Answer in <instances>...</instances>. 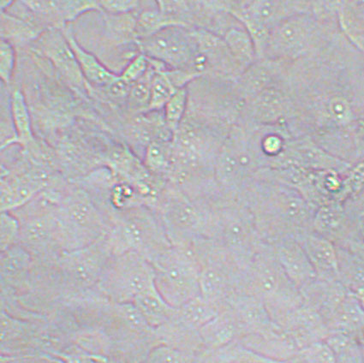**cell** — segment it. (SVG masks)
<instances>
[{"label": "cell", "mask_w": 364, "mask_h": 363, "mask_svg": "<svg viewBox=\"0 0 364 363\" xmlns=\"http://www.w3.org/2000/svg\"><path fill=\"white\" fill-rule=\"evenodd\" d=\"M200 266V296L223 310L240 289L242 266L215 239L191 245Z\"/></svg>", "instance_id": "obj_8"}, {"label": "cell", "mask_w": 364, "mask_h": 363, "mask_svg": "<svg viewBox=\"0 0 364 363\" xmlns=\"http://www.w3.org/2000/svg\"><path fill=\"white\" fill-rule=\"evenodd\" d=\"M296 240L302 246L316 274V278L323 281H338L337 248L331 242L309 231Z\"/></svg>", "instance_id": "obj_27"}, {"label": "cell", "mask_w": 364, "mask_h": 363, "mask_svg": "<svg viewBox=\"0 0 364 363\" xmlns=\"http://www.w3.org/2000/svg\"><path fill=\"white\" fill-rule=\"evenodd\" d=\"M215 203L198 201L167 182L154 210L171 246L190 247L196 241L213 239Z\"/></svg>", "instance_id": "obj_6"}, {"label": "cell", "mask_w": 364, "mask_h": 363, "mask_svg": "<svg viewBox=\"0 0 364 363\" xmlns=\"http://www.w3.org/2000/svg\"><path fill=\"white\" fill-rule=\"evenodd\" d=\"M259 170L249 131L237 123L230 131L215 163V180L221 199L240 200Z\"/></svg>", "instance_id": "obj_10"}, {"label": "cell", "mask_w": 364, "mask_h": 363, "mask_svg": "<svg viewBox=\"0 0 364 363\" xmlns=\"http://www.w3.org/2000/svg\"><path fill=\"white\" fill-rule=\"evenodd\" d=\"M362 203H363V207H364V199L363 200Z\"/></svg>", "instance_id": "obj_56"}, {"label": "cell", "mask_w": 364, "mask_h": 363, "mask_svg": "<svg viewBox=\"0 0 364 363\" xmlns=\"http://www.w3.org/2000/svg\"><path fill=\"white\" fill-rule=\"evenodd\" d=\"M138 51L168 69L193 67L198 54L192 28L171 26L147 38L136 40Z\"/></svg>", "instance_id": "obj_15"}, {"label": "cell", "mask_w": 364, "mask_h": 363, "mask_svg": "<svg viewBox=\"0 0 364 363\" xmlns=\"http://www.w3.org/2000/svg\"><path fill=\"white\" fill-rule=\"evenodd\" d=\"M300 291L304 302L319 313L326 325L350 292L340 281L319 278Z\"/></svg>", "instance_id": "obj_28"}, {"label": "cell", "mask_w": 364, "mask_h": 363, "mask_svg": "<svg viewBox=\"0 0 364 363\" xmlns=\"http://www.w3.org/2000/svg\"><path fill=\"white\" fill-rule=\"evenodd\" d=\"M351 250L364 254V220L360 224L357 240H355V245Z\"/></svg>", "instance_id": "obj_53"}, {"label": "cell", "mask_w": 364, "mask_h": 363, "mask_svg": "<svg viewBox=\"0 0 364 363\" xmlns=\"http://www.w3.org/2000/svg\"><path fill=\"white\" fill-rule=\"evenodd\" d=\"M353 166L326 152L311 136H303L292 137L279 168H299L314 172L334 170L346 173Z\"/></svg>", "instance_id": "obj_20"}, {"label": "cell", "mask_w": 364, "mask_h": 363, "mask_svg": "<svg viewBox=\"0 0 364 363\" xmlns=\"http://www.w3.org/2000/svg\"><path fill=\"white\" fill-rule=\"evenodd\" d=\"M341 31L338 1H313L311 11L291 16L271 32L263 58L291 64L315 56Z\"/></svg>", "instance_id": "obj_4"}, {"label": "cell", "mask_w": 364, "mask_h": 363, "mask_svg": "<svg viewBox=\"0 0 364 363\" xmlns=\"http://www.w3.org/2000/svg\"><path fill=\"white\" fill-rule=\"evenodd\" d=\"M288 64L279 61L258 60L237 78L235 85L245 103L267 87L284 80Z\"/></svg>", "instance_id": "obj_26"}, {"label": "cell", "mask_w": 364, "mask_h": 363, "mask_svg": "<svg viewBox=\"0 0 364 363\" xmlns=\"http://www.w3.org/2000/svg\"><path fill=\"white\" fill-rule=\"evenodd\" d=\"M112 253L139 254L150 262L171 247L156 210L147 206L114 212L107 220Z\"/></svg>", "instance_id": "obj_7"}, {"label": "cell", "mask_w": 364, "mask_h": 363, "mask_svg": "<svg viewBox=\"0 0 364 363\" xmlns=\"http://www.w3.org/2000/svg\"><path fill=\"white\" fill-rule=\"evenodd\" d=\"M142 162L150 172L167 181L173 166V141H154L146 149Z\"/></svg>", "instance_id": "obj_40"}, {"label": "cell", "mask_w": 364, "mask_h": 363, "mask_svg": "<svg viewBox=\"0 0 364 363\" xmlns=\"http://www.w3.org/2000/svg\"><path fill=\"white\" fill-rule=\"evenodd\" d=\"M171 26H181L171 16L157 8H147L136 16V40L147 38L162 29ZM183 27V26H182Z\"/></svg>", "instance_id": "obj_41"}, {"label": "cell", "mask_w": 364, "mask_h": 363, "mask_svg": "<svg viewBox=\"0 0 364 363\" xmlns=\"http://www.w3.org/2000/svg\"><path fill=\"white\" fill-rule=\"evenodd\" d=\"M200 357L203 363H287L263 356L240 341L219 349L205 350Z\"/></svg>", "instance_id": "obj_34"}, {"label": "cell", "mask_w": 364, "mask_h": 363, "mask_svg": "<svg viewBox=\"0 0 364 363\" xmlns=\"http://www.w3.org/2000/svg\"><path fill=\"white\" fill-rule=\"evenodd\" d=\"M154 286L174 308L200 296V266L190 247L171 246L152 262Z\"/></svg>", "instance_id": "obj_11"}, {"label": "cell", "mask_w": 364, "mask_h": 363, "mask_svg": "<svg viewBox=\"0 0 364 363\" xmlns=\"http://www.w3.org/2000/svg\"><path fill=\"white\" fill-rule=\"evenodd\" d=\"M200 337L205 350H216L245 337L240 319L230 306L220 310L213 318L200 329Z\"/></svg>", "instance_id": "obj_29"}, {"label": "cell", "mask_w": 364, "mask_h": 363, "mask_svg": "<svg viewBox=\"0 0 364 363\" xmlns=\"http://www.w3.org/2000/svg\"><path fill=\"white\" fill-rule=\"evenodd\" d=\"M198 357L179 352L168 346L160 345L142 363H195Z\"/></svg>", "instance_id": "obj_47"}, {"label": "cell", "mask_w": 364, "mask_h": 363, "mask_svg": "<svg viewBox=\"0 0 364 363\" xmlns=\"http://www.w3.org/2000/svg\"><path fill=\"white\" fill-rule=\"evenodd\" d=\"M364 218L362 203L333 201L316 208L312 231L331 242L336 247L351 249L357 240Z\"/></svg>", "instance_id": "obj_16"}, {"label": "cell", "mask_w": 364, "mask_h": 363, "mask_svg": "<svg viewBox=\"0 0 364 363\" xmlns=\"http://www.w3.org/2000/svg\"><path fill=\"white\" fill-rule=\"evenodd\" d=\"M231 307L240 319L246 336L267 337L280 329L267 311L264 303L255 296L237 293L230 300ZM244 339V337H242Z\"/></svg>", "instance_id": "obj_23"}, {"label": "cell", "mask_w": 364, "mask_h": 363, "mask_svg": "<svg viewBox=\"0 0 364 363\" xmlns=\"http://www.w3.org/2000/svg\"><path fill=\"white\" fill-rule=\"evenodd\" d=\"M284 273L299 290L316 279L306 253L296 239H287L269 245Z\"/></svg>", "instance_id": "obj_25"}, {"label": "cell", "mask_w": 364, "mask_h": 363, "mask_svg": "<svg viewBox=\"0 0 364 363\" xmlns=\"http://www.w3.org/2000/svg\"><path fill=\"white\" fill-rule=\"evenodd\" d=\"M294 119V102L283 80L247 101L238 123L248 126L289 124Z\"/></svg>", "instance_id": "obj_18"}, {"label": "cell", "mask_w": 364, "mask_h": 363, "mask_svg": "<svg viewBox=\"0 0 364 363\" xmlns=\"http://www.w3.org/2000/svg\"><path fill=\"white\" fill-rule=\"evenodd\" d=\"M65 251L87 247L106 236L108 224L85 190L71 182L58 207Z\"/></svg>", "instance_id": "obj_9"}, {"label": "cell", "mask_w": 364, "mask_h": 363, "mask_svg": "<svg viewBox=\"0 0 364 363\" xmlns=\"http://www.w3.org/2000/svg\"><path fill=\"white\" fill-rule=\"evenodd\" d=\"M337 248L338 281L350 292L364 288V254Z\"/></svg>", "instance_id": "obj_36"}, {"label": "cell", "mask_w": 364, "mask_h": 363, "mask_svg": "<svg viewBox=\"0 0 364 363\" xmlns=\"http://www.w3.org/2000/svg\"><path fill=\"white\" fill-rule=\"evenodd\" d=\"M150 68V61L148 57L142 53H138L134 56L129 61L127 67L120 75L121 79L129 85L139 81L149 72Z\"/></svg>", "instance_id": "obj_48"}, {"label": "cell", "mask_w": 364, "mask_h": 363, "mask_svg": "<svg viewBox=\"0 0 364 363\" xmlns=\"http://www.w3.org/2000/svg\"><path fill=\"white\" fill-rule=\"evenodd\" d=\"M156 70L150 63L149 72L132 86L127 99L129 108L135 114H144L149 110L151 99L152 82Z\"/></svg>", "instance_id": "obj_43"}, {"label": "cell", "mask_w": 364, "mask_h": 363, "mask_svg": "<svg viewBox=\"0 0 364 363\" xmlns=\"http://www.w3.org/2000/svg\"><path fill=\"white\" fill-rule=\"evenodd\" d=\"M38 48L71 85L85 87L86 80L65 35L51 29L41 35Z\"/></svg>", "instance_id": "obj_24"}, {"label": "cell", "mask_w": 364, "mask_h": 363, "mask_svg": "<svg viewBox=\"0 0 364 363\" xmlns=\"http://www.w3.org/2000/svg\"><path fill=\"white\" fill-rule=\"evenodd\" d=\"M33 259L22 245L16 244L0 254L1 293L16 296L18 299L31 286Z\"/></svg>", "instance_id": "obj_21"}, {"label": "cell", "mask_w": 364, "mask_h": 363, "mask_svg": "<svg viewBox=\"0 0 364 363\" xmlns=\"http://www.w3.org/2000/svg\"><path fill=\"white\" fill-rule=\"evenodd\" d=\"M325 342L336 363H364V349L357 336L330 332Z\"/></svg>", "instance_id": "obj_39"}, {"label": "cell", "mask_w": 364, "mask_h": 363, "mask_svg": "<svg viewBox=\"0 0 364 363\" xmlns=\"http://www.w3.org/2000/svg\"><path fill=\"white\" fill-rule=\"evenodd\" d=\"M353 293L355 296V298H358L360 305L362 306L363 310H364V288L353 292Z\"/></svg>", "instance_id": "obj_54"}, {"label": "cell", "mask_w": 364, "mask_h": 363, "mask_svg": "<svg viewBox=\"0 0 364 363\" xmlns=\"http://www.w3.org/2000/svg\"><path fill=\"white\" fill-rule=\"evenodd\" d=\"M39 320L16 318L1 311V356H25L28 352L29 343Z\"/></svg>", "instance_id": "obj_30"}, {"label": "cell", "mask_w": 364, "mask_h": 363, "mask_svg": "<svg viewBox=\"0 0 364 363\" xmlns=\"http://www.w3.org/2000/svg\"><path fill=\"white\" fill-rule=\"evenodd\" d=\"M65 36L87 82L97 87H108L118 80L119 76L105 67L93 54L85 51L70 32L65 33Z\"/></svg>", "instance_id": "obj_32"}, {"label": "cell", "mask_w": 364, "mask_h": 363, "mask_svg": "<svg viewBox=\"0 0 364 363\" xmlns=\"http://www.w3.org/2000/svg\"><path fill=\"white\" fill-rule=\"evenodd\" d=\"M240 200L249 208L266 244L296 239L312 229L316 208L291 187L255 178Z\"/></svg>", "instance_id": "obj_3"}, {"label": "cell", "mask_w": 364, "mask_h": 363, "mask_svg": "<svg viewBox=\"0 0 364 363\" xmlns=\"http://www.w3.org/2000/svg\"><path fill=\"white\" fill-rule=\"evenodd\" d=\"M212 239L228 250L242 268L265 244L252 215L240 200L220 199L215 203Z\"/></svg>", "instance_id": "obj_12"}, {"label": "cell", "mask_w": 364, "mask_h": 363, "mask_svg": "<svg viewBox=\"0 0 364 363\" xmlns=\"http://www.w3.org/2000/svg\"><path fill=\"white\" fill-rule=\"evenodd\" d=\"M223 38L244 72L257 60L252 38L242 24L230 28Z\"/></svg>", "instance_id": "obj_38"}, {"label": "cell", "mask_w": 364, "mask_h": 363, "mask_svg": "<svg viewBox=\"0 0 364 363\" xmlns=\"http://www.w3.org/2000/svg\"><path fill=\"white\" fill-rule=\"evenodd\" d=\"M330 332H341L358 336L364 329V310L353 292L344 301L328 323Z\"/></svg>", "instance_id": "obj_33"}, {"label": "cell", "mask_w": 364, "mask_h": 363, "mask_svg": "<svg viewBox=\"0 0 364 363\" xmlns=\"http://www.w3.org/2000/svg\"><path fill=\"white\" fill-rule=\"evenodd\" d=\"M63 306L77 325L102 332L121 363H142L161 345L156 329L149 325L132 303L110 301L93 289Z\"/></svg>", "instance_id": "obj_2"}, {"label": "cell", "mask_w": 364, "mask_h": 363, "mask_svg": "<svg viewBox=\"0 0 364 363\" xmlns=\"http://www.w3.org/2000/svg\"><path fill=\"white\" fill-rule=\"evenodd\" d=\"M198 54L193 68L203 77L236 82L244 70L238 65L223 37L203 28H192Z\"/></svg>", "instance_id": "obj_17"}, {"label": "cell", "mask_w": 364, "mask_h": 363, "mask_svg": "<svg viewBox=\"0 0 364 363\" xmlns=\"http://www.w3.org/2000/svg\"><path fill=\"white\" fill-rule=\"evenodd\" d=\"M132 303L149 325L156 329L166 324L176 311V308L166 301L156 286L141 292Z\"/></svg>", "instance_id": "obj_31"}, {"label": "cell", "mask_w": 364, "mask_h": 363, "mask_svg": "<svg viewBox=\"0 0 364 363\" xmlns=\"http://www.w3.org/2000/svg\"><path fill=\"white\" fill-rule=\"evenodd\" d=\"M12 1H2L1 2V10L2 12H5L8 7H10L12 5Z\"/></svg>", "instance_id": "obj_55"}, {"label": "cell", "mask_w": 364, "mask_h": 363, "mask_svg": "<svg viewBox=\"0 0 364 363\" xmlns=\"http://www.w3.org/2000/svg\"><path fill=\"white\" fill-rule=\"evenodd\" d=\"M288 363H336L333 354L325 341L318 342L301 350Z\"/></svg>", "instance_id": "obj_45"}, {"label": "cell", "mask_w": 364, "mask_h": 363, "mask_svg": "<svg viewBox=\"0 0 364 363\" xmlns=\"http://www.w3.org/2000/svg\"><path fill=\"white\" fill-rule=\"evenodd\" d=\"M6 28H9L8 29V36L14 39H29L33 38L36 35V32L33 31L28 23L3 13L2 29Z\"/></svg>", "instance_id": "obj_50"}, {"label": "cell", "mask_w": 364, "mask_h": 363, "mask_svg": "<svg viewBox=\"0 0 364 363\" xmlns=\"http://www.w3.org/2000/svg\"><path fill=\"white\" fill-rule=\"evenodd\" d=\"M100 8L114 14H125L140 6L137 1H99Z\"/></svg>", "instance_id": "obj_51"}, {"label": "cell", "mask_w": 364, "mask_h": 363, "mask_svg": "<svg viewBox=\"0 0 364 363\" xmlns=\"http://www.w3.org/2000/svg\"><path fill=\"white\" fill-rule=\"evenodd\" d=\"M338 19L343 34L364 53V1H338Z\"/></svg>", "instance_id": "obj_35"}, {"label": "cell", "mask_w": 364, "mask_h": 363, "mask_svg": "<svg viewBox=\"0 0 364 363\" xmlns=\"http://www.w3.org/2000/svg\"><path fill=\"white\" fill-rule=\"evenodd\" d=\"M0 48V77L5 85H9L15 69V49L9 40L4 39Z\"/></svg>", "instance_id": "obj_49"}, {"label": "cell", "mask_w": 364, "mask_h": 363, "mask_svg": "<svg viewBox=\"0 0 364 363\" xmlns=\"http://www.w3.org/2000/svg\"><path fill=\"white\" fill-rule=\"evenodd\" d=\"M188 104H189V90L187 87L178 90L163 109L166 124L173 134L186 118Z\"/></svg>", "instance_id": "obj_44"}, {"label": "cell", "mask_w": 364, "mask_h": 363, "mask_svg": "<svg viewBox=\"0 0 364 363\" xmlns=\"http://www.w3.org/2000/svg\"><path fill=\"white\" fill-rule=\"evenodd\" d=\"M224 6L237 20L250 19L270 33L291 16L312 11V1H224Z\"/></svg>", "instance_id": "obj_19"}, {"label": "cell", "mask_w": 364, "mask_h": 363, "mask_svg": "<svg viewBox=\"0 0 364 363\" xmlns=\"http://www.w3.org/2000/svg\"><path fill=\"white\" fill-rule=\"evenodd\" d=\"M220 310L215 304L199 296L176 308L173 317L156 329L159 340L162 345L199 356L205 352L200 329Z\"/></svg>", "instance_id": "obj_14"}, {"label": "cell", "mask_w": 364, "mask_h": 363, "mask_svg": "<svg viewBox=\"0 0 364 363\" xmlns=\"http://www.w3.org/2000/svg\"><path fill=\"white\" fill-rule=\"evenodd\" d=\"M153 286L152 263L139 254L127 252L111 257L95 289L110 301L129 303Z\"/></svg>", "instance_id": "obj_13"}, {"label": "cell", "mask_w": 364, "mask_h": 363, "mask_svg": "<svg viewBox=\"0 0 364 363\" xmlns=\"http://www.w3.org/2000/svg\"><path fill=\"white\" fill-rule=\"evenodd\" d=\"M284 83L295 109L292 136H311L341 160L362 154L364 53L342 31L316 55L288 64Z\"/></svg>", "instance_id": "obj_1"}, {"label": "cell", "mask_w": 364, "mask_h": 363, "mask_svg": "<svg viewBox=\"0 0 364 363\" xmlns=\"http://www.w3.org/2000/svg\"><path fill=\"white\" fill-rule=\"evenodd\" d=\"M1 363H53L46 359L36 357H10L1 356Z\"/></svg>", "instance_id": "obj_52"}, {"label": "cell", "mask_w": 364, "mask_h": 363, "mask_svg": "<svg viewBox=\"0 0 364 363\" xmlns=\"http://www.w3.org/2000/svg\"><path fill=\"white\" fill-rule=\"evenodd\" d=\"M0 244L1 251L19 244L21 224L19 220L10 212H1L0 224Z\"/></svg>", "instance_id": "obj_46"}, {"label": "cell", "mask_w": 364, "mask_h": 363, "mask_svg": "<svg viewBox=\"0 0 364 363\" xmlns=\"http://www.w3.org/2000/svg\"><path fill=\"white\" fill-rule=\"evenodd\" d=\"M279 327L294 340L299 350L325 341L330 333L319 313L304 302L291 312Z\"/></svg>", "instance_id": "obj_22"}, {"label": "cell", "mask_w": 364, "mask_h": 363, "mask_svg": "<svg viewBox=\"0 0 364 363\" xmlns=\"http://www.w3.org/2000/svg\"><path fill=\"white\" fill-rule=\"evenodd\" d=\"M237 293L260 300L279 325L304 303L301 291L284 273L270 246L266 244L242 269Z\"/></svg>", "instance_id": "obj_5"}, {"label": "cell", "mask_w": 364, "mask_h": 363, "mask_svg": "<svg viewBox=\"0 0 364 363\" xmlns=\"http://www.w3.org/2000/svg\"><path fill=\"white\" fill-rule=\"evenodd\" d=\"M11 112L15 136L9 147L16 145L25 149L35 141L36 137L33 134L31 116L24 95L19 90H15L11 94Z\"/></svg>", "instance_id": "obj_37"}, {"label": "cell", "mask_w": 364, "mask_h": 363, "mask_svg": "<svg viewBox=\"0 0 364 363\" xmlns=\"http://www.w3.org/2000/svg\"><path fill=\"white\" fill-rule=\"evenodd\" d=\"M167 69L157 70L154 74L152 82L151 99H150L147 112H161L164 109L167 102L180 90L171 80L168 72H167Z\"/></svg>", "instance_id": "obj_42"}]
</instances>
